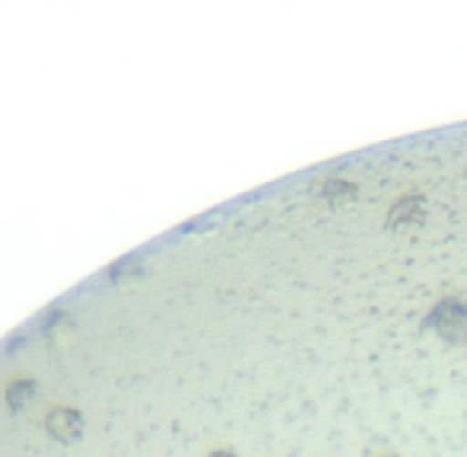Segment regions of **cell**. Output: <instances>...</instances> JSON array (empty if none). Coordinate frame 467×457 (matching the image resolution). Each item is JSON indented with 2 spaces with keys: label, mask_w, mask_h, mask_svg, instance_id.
<instances>
[{
  "label": "cell",
  "mask_w": 467,
  "mask_h": 457,
  "mask_svg": "<svg viewBox=\"0 0 467 457\" xmlns=\"http://www.w3.org/2000/svg\"><path fill=\"white\" fill-rule=\"evenodd\" d=\"M426 329H432L448 346L467 342V301L458 295H448L426 314Z\"/></svg>",
  "instance_id": "1"
},
{
  "label": "cell",
  "mask_w": 467,
  "mask_h": 457,
  "mask_svg": "<svg viewBox=\"0 0 467 457\" xmlns=\"http://www.w3.org/2000/svg\"><path fill=\"white\" fill-rule=\"evenodd\" d=\"M426 218V199L420 192H407L390 205L388 212V227H410V224H422Z\"/></svg>",
  "instance_id": "2"
},
{
  "label": "cell",
  "mask_w": 467,
  "mask_h": 457,
  "mask_svg": "<svg viewBox=\"0 0 467 457\" xmlns=\"http://www.w3.org/2000/svg\"><path fill=\"white\" fill-rule=\"evenodd\" d=\"M46 429L52 431L58 441H71V438H78L80 429H84V419H80V412L71 410V406H55L46 416Z\"/></svg>",
  "instance_id": "3"
},
{
  "label": "cell",
  "mask_w": 467,
  "mask_h": 457,
  "mask_svg": "<svg viewBox=\"0 0 467 457\" xmlns=\"http://www.w3.org/2000/svg\"><path fill=\"white\" fill-rule=\"evenodd\" d=\"M36 397V384L33 380H14V384L7 387V400H10V410L20 412L23 406H29Z\"/></svg>",
  "instance_id": "4"
},
{
  "label": "cell",
  "mask_w": 467,
  "mask_h": 457,
  "mask_svg": "<svg viewBox=\"0 0 467 457\" xmlns=\"http://www.w3.org/2000/svg\"><path fill=\"white\" fill-rule=\"evenodd\" d=\"M324 195L333 202H349V199H356V186H352V182H343V180H333L324 186Z\"/></svg>",
  "instance_id": "5"
},
{
  "label": "cell",
  "mask_w": 467,
  "mask_h": 457,
  "mask_svg": "<svg viewBox=\"0 0 467 457\" xmlns=\"http://www.w3.org/2000/svg\"><path fill=\"white\" fill-rule=\"evenodd\" d=\"M212 457H237V454H231V451H224V448H221V451H214Z\"/></svg>",
  "instance_id": "6"
},
{
  "label": "cell",
  "mask_w": 467,
  "mask_h": 457,
  "mask_svg": "<svg viewBox=\"0 0 467 457\" xmlns=\"http://www.w3.org/2000/svg\"><path fill=\"white\" fill-rule=\"evenodd\" d=\"M388 457H394V454H388Z\"/></svg>",
  "instance_id": "7"
}]
</instances>
